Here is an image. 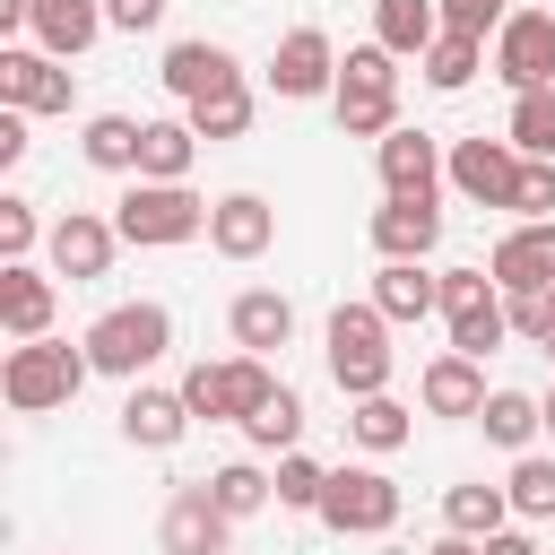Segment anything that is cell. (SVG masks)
Returning <instances> with one entry per match:
<instances>
[{"instance_id": "6da1fadb", "label": "cell", "mask_w": 555, "mask_h": 555, "mask_svg": "<svg viewBox=\"0 0 555 555\" xmlns=\"http://www.w3.org/2000/svg\"><path fill=\"white\" fill-rule=\"evenodd\" d=\"M442 312H451V356H494L503 330H512V304L486 269H442Z\"/></svg>"}, {"instance_id": "7a4b0ae2", "label": "cell", "mask_w": 555, "mask_h": 555, "mask_svg": "<svg viewBox=\"0 0 555 555\" xmlns=\"http://www.w3.org/2000/svg\"><path fill=\"white\" fill-rule=\"evenodd\" d=\"M330 373L347 399H382L390 382V338H382V312L373 304H338L330 312Z\"/></svg>"}, {"instance_id": "3957f363", "label": "cell", "mask_w": 555, "mask_h": 555, "mask_svg": "<svg viewBox=\"0 0 555 555\" xmlns=\"http://www.w3.org/2000/svg\"><path fill=\"white\" fill-rule=\"evenodd\" d=\"M87 373H95L87 356H69V347H52V338H26V347H9L0 390H9V408H17V416H43V408L78 399V382H87Z\"/></svg>"}, {"instance_id": "277c9868", "label": "cell", "mask_w": 555, "mask_h": 555, "mask_svg": "<svg viewBox=\"0 0 555 555\" xmlns=\"http://www.w3.org/2000/svg\"><path fill=\"white\" fill-rule=\"evenodd\" d=\"M390 113H399V69H390V52H382V43L347 52V69H338V130H347V139H390Z\"/></svg>"}, {"instance_id": "5b68a950", "label": "cell", "mask_w": 555, "mask_h": 555, "mask_svg": "<svg viewBox=\"0 0 555 555\" xmlns=\"http://www.w3.org/2000/svg\"><path fill=\"white\" fill-rule=\"evenodd\" d=\"M208 199H191L182 182H130L121 191V243H191V234H208Z\"/></svg>"}, {"instance_id": "8992f818", "label": "cell", "mask_w": 555, "mask_h": 555, "mask_svg": "<svg viewBox=\"0 0 555 555\" xmlns=\"http://www.w3.org/2000/svg\"><path fill=\"white\" fill-rule=\"evenodd\" d=\"M165 347H173L165 304H113V312L87 330V364H95V373H139V364H156Z\"/></svg>"}, {"instance_id": "52a82bcc", "label": "cell", "mask_w": 555, "mask_h": 555, "mask_svg": "<svg viewBox=\"0 0 555 555\" xmlns=\"http://www.w3.org/2000/svg\"><path fill=\"white\" fill-rule=\"evenodd\" d=\"M269 364L260 356H234V364H191V382H182V399H191V416H208V425H251L260 408H269Z\"/></svg>"}, {"instance_id": "ba28073f", "label": "cell", "mask_w": 555, "mask_h": 555, "mask_svg": "<svg viewBox=\"0 0 555 555\" xmlns=\"http://www.w3.org/2000/svg\"><path fill=\"white\" fill-rule=\"evenodd\" d=\"M321 520H330L338 538H373V529L399 520V486H390L382 468H338V477L321 486Z\"/></svg>"}, {"instance_id": "9c48e42d", "label": "cell", "mask_w": 555, "mask_h": 555, "mask_svg": "<svg viewBox=\"0 0 555 555\" xmlns=\"http://www.w3.org/2000/svg\"><path fill=\"white\" fill-rule=\"evenodd\" d=\"M494 69L529 95V87H555V9H512L503 35H494Z\"/></svg>"}, {"instance_id": "30bf717a", "label": "cell", "mask_w": 555, "mask_h": 555, "mask_svg": "<svg viewBox=\"0 0 555 555\" xmlns=\"http://www.w3.org/2000/svg\"><path fill=\"white\" fill-rule=\"evenodd\" d=\"M520 147L512 139H460L451 147V182L477 199V208H512V191H520Z\"/></svg>"}, {"instance_id": "8fae6325", "label": "cell", "mask_w": 555, "mask_h": 555, "mask_svg": "<svg viewBox=\"0 0 555 555\" xmlns=\"http://www.w3.org/2000/svg\"><path fill=\"white\" fill-rule=\"evenodd\" d=\"M486 278H494L503 295H538V286H555V217H546V225H512V234L494 243Z\"/></svg>"}, {"instance_id": "7c38bea8", "label": "cell", "mask_w": 555, "mask_h": 555, "mask_svg": "<svg viewBox=\"0 0 555 555\" xmlns=\"http://www.w3.org/2000/svg\"><path fill=\"white\" fill-rule=\"evenodd\" d=\"M0 104L9 113H69V69L43 52H0Z\"/></svg>"}, {"instance_id": "4fadbf2b", "label": "cell", "mask_w": 555, "mask_h": 555, "mask_svg": "<svg viewBox=\"0 0 555 555\" xmlns=\"http://www.w3.org/2000/svg\"><path fill=\"white\" fill-rule=\"evenodd\" d=\"M165 87H173L182 104H208V95L243 87V69H234L225 43H173V52H165Z\"/></svg>"}, {"instance_id": "5bb4252c", "label": "cell", "mask_w": 555, "mask_h": 555, "mask_svg": "<svg viewBox=\"0 0 555 555\" xmlns=\"http://www.w3.org/2000/svg\"><path fill=\"white\" fill-rule=\"evenodd\" d=\"M113 243H121V225L69 208V217L52 225V269H61V278H104V269H113Z\"/></svg>"}, {"instance_id": "9a60e30c", "label": "cell", "mask_w": 555, "mask_h": 555, "mask_svg": "<svg viewBox=\"0 0 555 555\" xmlns=\"http://www.w3.org/2000/svg\"><path fill=\"white\" fill-rule=\"evenodd\" d=\"M165 555H225V512L208 486H182L165 512Z\"/></svg>"}, {"instance_id": "2e32d148", "label": "cell", "mask_w": 555, "mask_h": 555, "mask_svg": "<svg viewBox=\"0 0 555 555\" xmlns=\"http://www.w3.org/2000/svg\"><path fill=\"white\" fill-rule=\"evenodd\" d=\"M330 69H338V61H330V35H321V26H295V35L278 43V61H269V87H278V95H321Z\"/></svg>"}, {"instance_id": "e0dca14e", "label": "cell", "mask_w": 555, "mask_h": 555, "mask_svg": "<svg viewBox=\"0 0 555 555\" xmlns=\"http://www.w3.org/2000/svg\"><path fill=\"white\" fill-rule=\"evenodd\" d=\"M269 234H278V217H269V199H251V191L217 199V217H208V243H217L225 260H260Z\"/></svg>"}, {"instance_id": "ac0fdd59", "label": "cell", "mask_w": 555, "mask_h": 555, "mask_svg": "<svg viewBox=\"0 0 555 555\" xmlns=\"http://www.w3.org/2000/svg\"><path fill=\"white\" fill-rule=\"evenodd\" d=\"M182 425H191V399H182V390H130V399H121V434H130L139 451H173Z\"/></svg>"}, {"instance_id": "d6986e66", "label": "cell", "mask_w": 555, "mask_h": 555, "mask_svg": "<svg viewBox=\"0 0 555 555\" xmlns=\"http://www.w3.org/2000/svg\"><path fill=\"white\" fill-rule=\"evenodd\" d=\"M434 234H442V208H434V199H390V208L373 217L382 260H425V251H434Z\"/></svg>"}, {"instance_id": "ffe728a7", "label": "cell", "mask_w": 555, "mask_h": 555, "mask_svg": "<svg viewBox=\"0 0 555 555\" xmlns=\"http://www.w3.org/2000/svg\"><path fill=\"white\" fill-rule=\"evenodd\" d=\"M434 139L425 130H390L382 139V182H390V199H434Z\"/></svg>"}, {"instance_id": "44dd1931", "label": "cell", "mask_w": 555, "mask_h": 555, "mask_svg": "<svg viewBox=\"0 0 555 555\" xmlns=\"http://www.w3.org/2000/svg\"><path fill=\"white\" fill-rule=\"evenodd\" d=\"M486 373H477V356H442V364H425V408L434 416H486Z\"/></svg>"}, {"instance_id": "7402d4cb", "label": "cell", "mask_w": 555, "mask_h": 555, "mask_svg": "<svg viewBox=\"0 0 555 555\" xmlns=\"http://www.w3.org/2000/svg\"><path fill=\"white\" fill-rule=\"evenodd\" d=\"M434 304H442V278H425L416 260H390V269L373 278V312H382V321H425Z\"/></svg>"}, {"instance_id": "603a6c76", "label": "cell", "mask_w": 555, "mask_h": 555, "mask_svg": "<svg viewBox=\"0 0 555 555\" xmlns=\"http://www.w3.org/2000/svg\"><path fill=\"white\" fill-rule=\"evenodd\" d=\"M0 321H9L17 338H43V330H52V278H35L26 260H9V269H0Z\"/></svg>"}, {"instance_id": "cb8c5ba5", "label": "cell", "mask_w": 555, "mask_h": 555, "mask_svg": "<svg viewBox=\"0 0 555 555\" xmlns=\"http://www.w3.org/2000/svg\"><path fill=\"white\" fill-rule=\"evenodd\" d=\"M35 35H43L52 61H69V52H87L104 35V9L95 0H35Z\"/></svg>"}, {"instance_id": "d4e9b609", "label": "cell", "mask_w": 555, "mask_h": 555, "mask_svg": "<svg viewBox=\"0 0 555 555\" xmlns=\"http://www.w3.org/2000/svg\"><path fill=\"white\" fill-rule=\"evenodd\" d=\"M234 338H243L251 356H269V347H286V338H295V304H286V295H269V286H251V295H234Z\"/></svg>"}, {"instance_id": "484cf974", "label": "cell", "mask_w": 555, "mask_h": 555, "mask_svg": "<svg viewBox=\"0 0 555 555\" xmlns=\"http://www.w3.org/2000/svg\"><path fill=\"white\" fill-rule=\"evenodd\" d=\"M373 35L382 52H425L442 35V0H373Z\"/></svg>"}, {"instance_id": "4316f807", "label": "cell", "mask_w": 555, "mask_h": 555, "mask_svg": "<svg viewBox=\"0 0 555 555\" xmlns=\"http://www.w3.org/2000/svg\"><path fill=\"white\" fill-rule=\"evenodd\" d=\"M191 156H199V130H191V121H147V139H139V182H182Z\"/></svg>"}, {"instance_id": "83f0119b", "label": "cell", "mask_w": 555, "mask_h": 555, "mask_svg": "<svg viewBox=\"0 0 555 555\" xmlns=\"http://www.w3.org/2000/svg\"><path fill=\"white\" fill-rule=\"evenodd\" d=\"M503 486H451L442 494V520H451V538H503Z\"/></svg>"}, {"instance_id": "f1b7e54d", "label": "cell", "mask_w": 555, "mask_h": 555, "mask_svg": "<svg viewBox=\"0 0 555 555\" xmlns=\"http://www.w3.org/2000/svg\"><path fill=\"white\" fill-rule=\"evenodd\" d=\"M139 139H147V121H130V113H95V121H87V165L130 173V165H139Z\"/></svg>"}, {"instance_id": "f546056e", "label": "cell", "mask_w": 555, "mask_h": 555, "mask_svg": "<svg viewBox=\"0 0 555 555\" xmlns=\"http://www.w3.org/2000/svg\"><path fill=\"white\" fill-rule=\"evenodd\" d=\"M520 156H546L555 165V87H529V95H512V130H503Z\"/></svg>"}, {"instance_id": "4dcf8cb0", "label": "cell", "mask_w": 555, "mask_h": 555, "mask_svg": "<svg viewBox=\"0 0 555 555\" xmlns=\"http://www.w3.org/2000/svg\"><path fill=\"white\" fill-rule=\"evenodd\" d=\"M477 425H486V442H503V451H520V442H529V434L546 425V408H538V399H520V390H494Z\"/></svg>"}, {"instance_id": "1f68e13d", "label": "cell", "mask_w": 555, "mask_h": 555, "mask_svg": "<svg viewBox=\"0 0 555 555\" xmlns=\"http://www.w3.org/2000/svg\"><path fill=\"white\" fill-rule=\"evenodd\" d=\"M425 78H434L442 95L468 87V78H477V35H434V43H425Z\"/></svg>"}, {"instance_id": "d6a6232c", "label": "cell", "mask_w": 555, "mask_h": 555, "mask_svg": "<svg viewBox=\"0 0 555 555\" xmlns=\"http://www.w3.org/2000/svg\"><path fill=\"white\" fill-rule=\"evenodd\" d=\"M347 425H356L364 451H399V442H408V408H399V399H356Z\"/></svg>"}, {"instance_id": "836d02e7", "label": "cell", "mask_w": 555, "mask_h": 555, "mask_svg": "<svg viewBox=\"0 0 555 555\" xmlns=\"http://www.w3.org/2000/svg\"><path fill=\"white\" fill-rule=\"evenodd\" d=\"M208 494H217V512H225V520H251V512L269 503V477L234 460V468H217V477H208Z\"/></svg>"}, {"instance_id": "e575fe53", "label": "cell", "mask_w": 555, "mask_h": 555, "mask_svg": "<svg viewBox=\"0 0 555 555\" xmlns=\"http://www.w3.org/2000/svg\"><path fill=\"white\" fill-rule=\"evenodd\" d=\"M191 130H199V139H243V130H251V95H243V87H225V95L191 104Z\"/></svg>"}, {"instance_id": "d590c367", "label": "cell", "mask_w": 555, "mask_h": 555, "mask_svg": "<svg viewBox=\"0 0 555 555\" xmlns=\"http://www.w3.org/2000/svg\"><path fill=\"white\" fill-rule=\"evenodd\" d=\"M243 434L269 442V451H295V434H304V399H295V390H269V408H260Z\"/></svg>"}, {"instance_id": "8d00e7d4", "label": "cell", "mask_w": 555, "mask_h": 555, "mask_svg": "<svg viewBox=\"0 0 555 555\" xmlns=\"http://www.w3.org/2000/svg\"><path fill=\"white\" fill-rule=\"evenodd\" d=\"M321 486H330V477H321L304 451H286V460H278V503H286V512H321Z\"/></svg>"}, {"instance_id": "74e56055", "label": "cell", "mask_w": 555, "mask_h": 555, "mask_svg": "<svg viewBox=\"0 0 555 555\" xmlns=\"http://www.w3.org/2000/svg\"><path fill=\"white\" fill-rule=\"evenodd\" d=\"M503 494H512V503H520L529 520H546V512H555V460H520Z\"/></svg>"}, {"instance_id": "f35d334b", "label": "cell", "mask_w": 555, "mask_h": 555, "mask_svg": "<svg viewBox=\"0 0 555 555\" xmlns=\"http://www.w3.org/2000/svg\"><path fill=\"white\" fill-rule=\"evenodd\" d=\"M512 208H520L529 225H546V217H555V165H546V156H529V165H520V191H512Z\"/></svg>"}, {"instance_id": "ab89813d", "label": "cell", "mask_w": 555, "mask_h": 555, "mask_svg": "<svg viewBox=\"0 0 555 555\" xmlns=\"http://www.w3.org/2000/svg\"><path fill=\"white\" fill-rule=\"evenodd\" d=\"M503 17H512L503 0H442V35H477L486 43V26L503 35Z\"/></svg>"}, {"instance_id": "60d3db41", "label": "cell", "mask_w": 555, "mask_h": 555, "mask_svg": "<svg viewBox=\"0 0 555 555\" xmlns=\"http://www.w3.org/2000/svg\"><path fill=\"white\" fill-rule=\"evenodd\" d=\"M512 330L546 347V338H555V286H538V295H512Z\"/></svg>"}, {"instance_id": "b9f144b4", "label": "cell", "mask_w": 555, "mask_h": 555, "mask_svg": "<svg viewBox=\"0 0 555 555\" xmlns=\"http://www.w3.org/2000/svg\"><path fill=\"white\" fill-rule=\"evenodd\" d=\"M26 243H35V208H26V199H0V251L17 260Z\"/></svg>"}, {"instance_id": "7bdbcfd3", "label": "cell", "mask_w": 555, "mask_h": 555, "mask_svg": "<svg viewBox=\"0 0 555 555\" xmlns=\"http://www.w3.org/2000/svg\"><path fill=\"white\" fill-rule=\"evenodd\" d=\"M156 17H165V0H104V26H121V35H139Z\"/></svg>"}, {"instance_id": "ee69618b", "label": "cell", "mask_w": 555, "mask_h": 555, "mask_svg": "<svg viewBox=\"0 0 555 555\" xmlns=\"http://www.w3.org/2000/svg\"><path fill=\"white\" fill-rule=\"evenodd\" d=\"M26 156V113H0V165Z\"/></svg>"}, {"instance_id": "f6af8a7d", "label": "cell", "mask_w": 555, "mask_h": 555, "mask_svg": "<svg viewBox=\"0 0 555 555\" xmlns=\"http://www.w3.org/2000/svg\"><path fill=\"white\" fill-rule=\"evenodd\" d=\"M486 555H538L529 538H486Z\"/></svg>"}, {"instance_id": "bcb514c9", "label": "cell", "mask_w": 555, "mask_h": 555, "mask_svg": "<svg viewBox=\"0 0 555 555\" xmlns=\"http://www.w3.org/2000/svg\"><path fill=\"white\" fill-rule=\"evenodd\" d=\"M434 555H486V546H477V538H442Z\"/></svg>"}, {"instance_id": "7dc6e473", "label": "cell", "mask_w": 555, "mask_h": 555, "mask_svg": "<svg viewBox=\"0 0 555 555\" xmlns=\"http://www.w3.org/2000/svg\"><path fill=\"white\" fill-rule=\"evenodd\" d=\"M538 408H546V434H555V390H546V399H538Z\"/></svg>"}, {"instance_id": "c3c4849f", "label": "cell", "mask_w": 555, "mask_h": 555, "mask_svg": "<svg viewBox=\"0 0 555 555\" xmlns=\"http://www.w3.org/2000/svg\"><path fill=\"white\" fill-rule=\"evenodd\" d=\"M546 356H555V338H546Z\"/></svg>"}]
</instances>
